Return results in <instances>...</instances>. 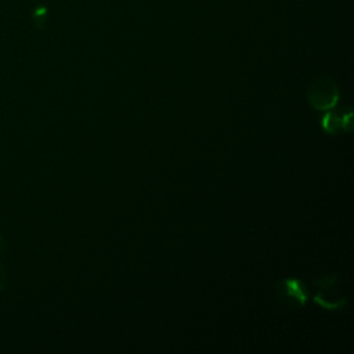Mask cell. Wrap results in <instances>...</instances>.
<instances>
[{"label": "cell", "mask_w": 354, "mask_h": 354, "mask_svg": "<svg viewBox=\"0 0 354 354\" xmlns=\"http://www.w3.org/2000/svg\"><path fill=\"white\" fill-rule=\"evenodd\" d=\"M32 19H33V24H35L36 28H39V29L44 28L46 21H47V8L46 7H37L33 11Z\"/></svg>", "instance_id": "obj_6"}, {"label": "cell", "mask_w": 354, "mask_h": 354, "mask_svg": "<svg viewBox=\"0 0 354 354\" xmlns=\"http://www.w3.org/2000/svg\"><path fill=\"white\" fill-rule=\"evenodd\" d=\"M275 295L279 303L288 307H303L310 299L307 285L299 278H282L275 283Z\"/></svg>", "instance_id": "obj_2"}, {"label": "cell", "mask_w": 354, "mask_h": 354, "mask_svg": "<svg viewBox=\"0 0 354 354\" xmlns=\"http://www.w3.org/2000/svg\"><path fill=\"white\" fill-rule=\"evenodd\" d=\"M6 248H7V245H6V238L3 236V234H0V257L4 256Z\"/></svg>", "instance_id": "obj_8"}, {"label": "cell", "mask_w": 354, "mask_h": 354, "mask_svg": "<svg viewBox=\"0 0 354 354\" xmlns=\"http://www.w3.org/2000/svg\"><path fill=\"white\" fill-rule=\"evenodd\" d=\"M313 300H314V303H317L318 306H321L322 308H325V310H328V311H337V310H342V308L347 304V301H348V300L344 299V297H339V299L330 300V299H328L325 295H322L321 292L315 293L314 297H313Z\"/></svg>", "instance_id": "obj_4"}, {"label": "cell", "mask_w": 354, "mask_h": 354, "mask_svg": "<svg viewBox=\"0 0 354 354\" xmlns=\"http://www.w3.org/2000/svg\"><path fill=\"white\" fill-rule=\"evenodd\" d=\"M339 281V275L335 272V274H329V275H324V277H318L315 279L311 281V283L315 286V288H319L322 290H328L330 288H335L336 283Z\"/></svg>", "instance_id": "obj_5"}, {"label": "cell", "mask_w": 354, "mask_h": 354, "mask_svg": "<svg viewBox=\"0 0 354 354\" xmlns=\"http://www.w3.org/2000/svg\"><path fill=\"white\" fill-rule=\"evenodd\" d=\"M340 98V91L330 76L314 77L307 88V101L315 111H328L336 108Z\"/></svg>", "instance_id": "obj_1"}, {"label": "cell", "mask_w": 354, "mask_h": 354, "mask_svg": "<svg viewBox=\"0 0 354 354\" xmlns=\"http://www.w3.org/2000/svg\"><path fill=\"white\" fill-rule=\"evenodd\" d=\"M7 285V275H6V268L3 266V263L0 261V292H3L6 289Z\"/></svg>", "instance_id": "obj_7"}, {"label": "cell", "mask_w": 354, "mask_h": 354, "mask_svg": "<svg viewBox=\"0 0 354 354\" xmlns=\"http://www.w3.org/2000/svg\"><path fill=\"white\" fill-rule=\"evenodd\" d=\"M319 124L326 134H336L337 130L350 133L353 130V109L347 108V112H337L335 108L324 111Z\"/></svg>", "instance_id": "obj_3"}]
</instances>
